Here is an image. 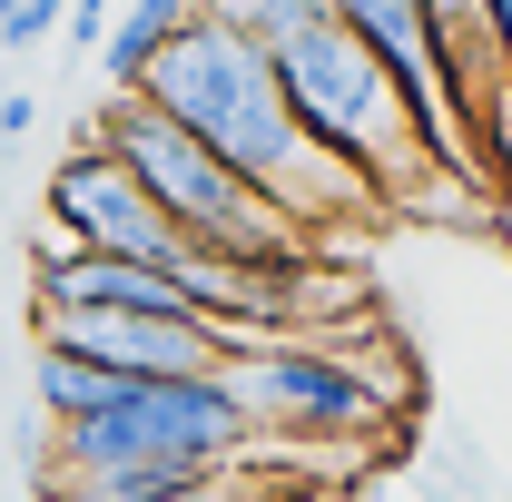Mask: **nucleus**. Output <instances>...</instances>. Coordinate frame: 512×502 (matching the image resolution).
Segmentation results:
<instances>
[{
	"label": "nucleus",
	"mask_w": 512,
	"mask_h": 502,
	"mask_svg": "<svg viewBox=\"0 0 512 502\" xmlns=\"http://www.w3.org/2000/svg\"><path fill=\"white\" fill-rule=\"evenodd\" d=\"M128 99H148L158 119H178L207 158H227V168H237L286 227H306V237H316L325 217H365V207H384L345 158H325L316 138L296 128L266 40L227 30V20H188V30L148 60V79H138Z\"/></svg>",
	"instance_id": "f257e3e1"
},
{
	"label": "nucleus",
	"mask_w": 512,
	"mask_h": 502,
	"mask_svg": "<svg viewBox=\"0 0 512 502\" xmlns=\"http://www.w3.org/2000/svg\"><path fill=\"white\" fill-rule=\"evenodd\" d=\"M79 138H99L197 256H227V266H247V276H296V266H316V237H306V227H286L227 158H207L188 128L158 119L148 99H109L99 119H79Z\"/></svg>",
	"instance_id": "f03ea898"
},
{
	"label": "nucleus",
	"mask_w": 512,
	"mask_h": 502,
	"mask_svg": "<svg viewBox=\"0 0 512 502\" xmlns=\"http://www.w3.org/2000/svg\"><path fill=\"white\" fill-rule=\"evenodd\" d=\"M266 60H276V89H286L296 128L316 138L325 158H345L375 197H414V178H444V168L424 158L414 109H404V89L384 79V60L365 40H345L325 10H306L286 40H266Z\"/></svg>",
	"instance_id": "7ed1b4c3"
},
{
	"label": "nucleus",
	"mask_w": 512,
	"mask_h": 502,
	"mask_svg": "<svg viewBox=\"0 0 512 502\" xmlns=\"http://www.w3.org/2000/svg\"><path fill=\"white\" fill-rule=\"evenodd\" d=\"M247 404L227 375H148L119 384L99 414L40 434V473H237L247 463Z\"/></svg>",
	"instance_id": "20e7f679"
},
{
	"label": "nucleus",
	"mask_w": 512,
	"mask_h": 502,
	"mask_svg": "<svg viewBox=\"0 0 512 502\" xmlns=\"http://www.w3.org/2000/svg\"><path fill=\"white\" fill-rule=\"evenodd\" d=\"M227 384L247 404L256 443H375L414 414V365L394 375L335 335H266L227 365Z\"/></svg>",
	"instance_id": "39448f33"
},
{
	"label": "nucleus",
	"mask_w": 512,
	"mask_h": 502,
	"mask_svg": "<svg viewBox=\"0 0 512 502\" xmlns=\"http://www.w3.org/2000/svg\"><path fill=\"white\" fill-rule=\"evenodd\" d=\"M40 247H79V256H128V266H188V237L148 207V188L128 178L99 138H79L60 168H50V217H40Z\"/></svg>",
	"instance_id": "423d86ee"
},
{
	"label": "nucleus",
	"mask_w": 512,
	"mask_h": 502,
	"mask_svg": "<svg viewBox=\"0 0 512 502\" xmlns=\"http://www.w3.org/2000/svg\"><path fill=\"white\" fill-rule=\"evenodd\" d=\"M316 10L345 30V40H365V50L384 60V79H394V89H404V109H414L424 158H434L444 178H473V188H483V148L463 138V119H453V99H444L434 10H424V0H316Z\"/></svg>",
	"instance_id": "0eeeda50"
},
{
	"label": "nucleus",
	"mask_w": 512,
	"mask_h": 502,
	"mask_svg": "<svg viewBox=\"0 0 512 502\" xmlns=\"http://www.w3.org/2000/svg\"><path fill=\"white\" fill-rule=\"evenodd\" d=\"M188 20H197V0H119V10H109V40H99V69H109V89L128 99V89L148 79V60H158V50H168Z\"/></svg>",
	"instance_id": "6e6552de"
},
{
	"label": "nucleus",
	"mask_w": 512,
	"mask_h": 502,
	"mask_svg": "<svg viewBox=\"0 0 512 502\" xmlns=\"http://www.w3.org/2000/svg\"><path fill=\"white\" fill-rule=\"evenodd\" d=\"M119 384L128 375L89 365V355H69V345H50V335H30V404H40V424H79V414H99Z\"/></svg>",
	"instance_id": "1a4fd4ad"
},
{
	"label": "nucleus",
	"mask_w": 512,
	"mask_h": 502,
	"mask_svg": "<svg viewBox=\"0 0 512 502\" xmlns=\"http://www.w3.org/2000/svg\"><path fill=\"white\" fill-rule=\"evenodd\" d=\"M424 493L434 502H503V483H493V463L473 453V443H424Z\"/></svg>",
	"instance_id": "9d476101"
},
{
	"label": "nucleus",
	"mask_w": 512,
	"mask_h": 502,
	"mask_svg": "<svg viewBox=\"0 0 512 502\" xmlns=\"http://www.w3.org/2000/svg\"><path fill=\"white\" fill-rule=\"evenodd\" d=\"M306 10H316V0H197V20H227V30H247V40H286Z\"/></svg>",
	"instance_id": "9b49d317"
},
{
	"label": "nucleus",
	"mask_w": 512,
	"mask_h": 502,
	"mask_svg": "<svg viewBox=\"0 0 512 502\" xmlns=\"http://www.w3.org/2000/svg\"><path fill=\"white\" fill-rule=\"evenodd\" d=\"M60 20H69V0H10L0 10V50H40Z\"/></svg>",
	"instance_id": "f8f14e48"
},
{
	"label": "nucleus",
	"mask_w": 512,
	"mask_h": 502,
	"mask_svg": "<svg viewBox=\"0 0 512 502\" xmlns=\"http://www.w3.org/2000/svg\"><path fill=\"white\" fill-rule=\"evenodd\" d=\"M69 50H99V40H109V0H69Z\"/></svg>",
	"instance_id": "ddd939ff"
},
{
	"label": "nucleus",
	"mask_w": 512,
	"mask_h": 502,
	"mask_svg": "<svg viewBox=\"0 0 512 502\" xmlns=\"http://www.w3.org/2000/svg\"><path fill=\"white\" fill-rule=\"evenodd\" d=\"M473 20H483V40H493V60L512 79V0H473Z\"/></svg>",
	"instance_id": "4468645a"
},
{
	"label": "nucleus",
	"mask_w": 512,
	"mask_h": 502,
	"mask_svg": "<svg viewBox=\"0 0 512 502\" xmlns=\"http://www.w3.org/2000/svg\"><path fill=\"white\" fill-rule=\"evenodd\" d=\"M30 119H40V99H30V89H0V148H20Z\"/></svg>",
	"instance_id": "2eb2a0df"
},
{
	"label": "nucleus",
	"mask_w": 512,
	"mask_h": 502,
	"mask_svg": "<svg viewBox=\"0 0 512 502\" xmlns=\"http://www.w3.org/2000/svg\"><path fill=\"white\" fill-rule=\"evenodd\" d=\"M158 502H237V473H197V483H178V493H158Z\"/></svg>",
	"instance_id": "dca6fc26"
}]
</instances>
